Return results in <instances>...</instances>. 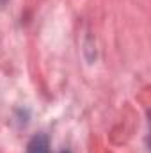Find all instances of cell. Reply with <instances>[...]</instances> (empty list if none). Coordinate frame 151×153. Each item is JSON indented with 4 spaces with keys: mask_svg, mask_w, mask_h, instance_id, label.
Returning <instances> with one entry per match:
<instances>
[{
    "mask_svg": "<svg viewBox=\"0 0 151 153\" xmlns=\"http://www.w3.org/2000/svg\"><path fill=\"white\" fill-rule=\"evenodd\" d=\"M27 153H50V141L44 134L34 135L29 144H27Z\"/></svg>",
    "mask_w": 151,
    "mask_h": 153,
    "instance_id": "obj_1",
    "label": "cell"
},
{
    "mask_svg": "<svg viewBox=\"0 0 151 153\" xmlns=\"http://www.w3.org/2000/svg\"><path fill=\"white\" fill-rule=\"evenodd\" d=\"M61 153H71V152H68V150H62V152H61Z\"/></svg>",
    "mask_w": 151,
    "mask_h": 153,
    "instance_id": "obj_2",
    "label": "cell"
},
{
    "mask_svg": "<svg viewBox=\"0 0 151 153\" xmlns=\"http://www.w3.org/2000/svg\"><path fill=\"white\" fill-rule=\"evenodd\" d=\"M2 2H5V0H0V4H2Z\"/></svg>",
    "mask_w": 151,
    "mask_h": 153,
    "instance_id": "obj_3",
    "label": "cell"
}]
</instances>
